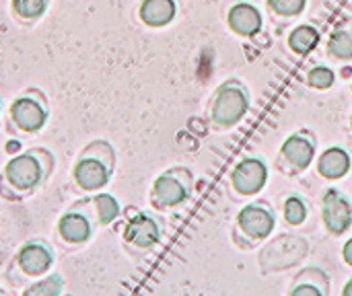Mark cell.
Listing matches in <instances>:
<instances>
[{
    "label": "cell",
    "instance_id": "1",
    "mask_svg": "<svg viewBox=\"0 0 352 296\" xmlns=\"http://www.w3.org/2000/svg\"><path fill=\"white\" fill-rule=\"evenodd\" d=\"M54 157L43 148H33L12 157L0 175V194L6 200H25L52 173Z\"/></svg>",
    "mask_w": 352,
    "mask_h": 296
},
{
    "label": "cell",
    "instance_id": "2",
    "mask_svg": "<svg viewBox=\"0 0 352 296\" xmlns=\"http://www.w3.org/2000/svg\"><path fill=\"white\" fill-rule=\"evenodd\" d=\"M116 157L107 142H91L72 167V181L78 192L93 194L103 190L113 175Z\"/></svg>",
    "mask_w": 352,
    "mask_h": 296
},
{
    "label": "cell",
    "instance_id": "3",
    "mask_svg": "<svg viewBox=\"0 0 352 296\" xmlns=\"http://www.w3.org/2000/svg\"><path fill=\"white\" fill-rule=\"evenodd\" d=\"M54 264H56L54 249L41 239H31L16 249V253L12 255L10 264L4 270V278L12 286H25L29 282H35L52 274Z\"/></svg>",
    "mask_w": 352,
    "mask_h": 296
},
{
    "label": "cell",
    "instance_id": "4",
    "mask_svg": "<svg viewBox=\"0 0 352 296\" xmlns=\"http://www.w3.org/2000/svg\"><path fill=\"white\" fill-rule=\"evenodd\" d=\"M97 229L99 227L93 216L89 198H85L58 218L56 235L66 249H82L93 241Z\"/></svg>",
    "mask_w": 352,
    "mask_h": 296
},
{
    "label": "cell",
    "instance_id": "5",
    "mask_svg": "<svg viewBox=\"0 0 352 296\" xmlns=\"http://www.w3.org/2000/svg\"><path fill=\"white\" fill-rule=\"evenodd\" d=\"M250 109V99L248 93L235 84V80L225 82L212 101V122L219 128H233L237 126Z\"/></svg>",
    "mask_w": 352,
    "mask_h": 296
},
{
    "label": "cell",
    "instance_id": "6",
    "mask_svg": "<svg viewBox=\"0 0 352 296\" xmlns=\"http://www.w3.org/2000/svg\"><path fill=\"white\" fill-rule=\"evenodd\" d=\"M161 235H163V231H161L159 220L146 212H138L128 220V225L124 229V243L128 249L148 251L155 245H159Z\"/></svg>",
    "mask_w": 352,
    "mask_h": 296
},
{
    "label": "cell",
    "instance_id": "7",
    "mask_svg": "<svg viewBox=\"0 0 352 296\" xmlns=\"http://www.w3.org/2000/svg\"><path fill=\"white\" fill-rule=\"evenodd\" d=\"M10 124L14 126V130L23 132V134H37L43 130V126L47 124V109L39 99L33 97H19L12 101L10 105Z\"/></svg>",
    "mask_w": 352,
    "mask_h": 296
},
{
    "label": "cell",
    "instance_id": "8",
    "mask_svg": "<svg viewBox=\"0 0 352 296\" xmlns=\"http://www.w3.org/2000/svg\"><path fill=\"white\" fill-rule=\"evenodd\" d=\"M231 181L237 194L241 196H256L266 187L268 181V167L262 159L248 157L239 161L231 173Z\"/></svg>",
    "mask_w": 352,
    "mask_h": 296
},
{
    "label": "cell",
    "instance_id": "9",
    "mask_svg": "<svg viewBox=\"0 0 352 296\" xmlns=\"http://www.w3.org/2000/svg\"><path fill=\"white\" fill-rule=\"evenodd\" d=\"M322 218L332 235H344L352 227V204L344 194L330 187L322 198Z\"/></svg>",
    "mask_w": 352,
    "mask_h": 296
},
{
    "label": "cell",
    "instance_id": "10",
    "mask_svg": "<svg viewBox=\"0 0 352 296\" xmlns=\"http://www.w3.org/2000/svg\"><path fill=\"white\" fill-rule=\"evenodd\" d=\"M237 227L250 241H262L268 239L276 227V218L272 210H266L258 204H248L237 214Z\"/></svg>",
    "mask_w": 352,
    "mask_h": 296
},
{
    "label": "cell",
    "instance_id": "11",
    "mask_svg": "<svg viewBox=\"0 0 352 296\" xmlns=\"http://www.w3.org/2000/svg\"><path fill=\"white\" fill-rule=\"evenodd\" d=\"M151 198H153V204L159 208H175L190 198V190L186 181L177 177V171H169L155 179Z\"/></svg>",
    "mask_w": 352,
    "mask_h": 296
},
{
    "label": "cell",
    "instance_id": "12",
    "mask_svg": "<svg viewBox=\"0 0 352 296\" xmlns=\"http://www.w3.org/2000/svg\"><path fill=\"white\" fill-rule=\"evenodd\" d=\"M227 23H229L233 33H237L241 37H254V35H258L262 31L264 16H262L260 8L256 4L237 2V4H233L229 8Z\"/></svg>",
    "mask_w": 352,
    "mask_h": 296
},
{
    "label": "cell",
    "instance_id": "13",
    "mask_svg": "<svg viewBox=\"0 0 352 296\" xmlns=\"http://www.w3.org/2000/svg\"><path fill=\"white\" fill-rule=\"evenodd\" d=\"M283 157L287 159L291 167L305 171L316 159V146L305 134H291L283 142Z\"/></svg>",
    "mask_w": 352,
    "mask_h": 296
},
{
    "label": "cell",
    "instance_id": "14",
    "mask_svg": "<svg viewBox=\"0 0 352 296\" xmlns=\"http://www.w3.org/2000/svg\"><path fill=\"white\" fill-rule=\"evenodd\" d=\"M352 159L342 146H330L326 148L318 159V173L326 179H342L351 173Z\"/></svg>",
    "mask_w": 352,
    "mask_h": 296
},
{
    "label": "cell",
    "instance_id": "15",
    "mask_svg": "<svg viewBox=\"0 0 352 296\" xmlns=\"http://www.w3.org/2000/svg\"><path fill=\"white\" fill-rule=\"evenodd\" d=\"M138 14L148 27H165L175 19L177 4L175 0H142Z\"/></svg>",
    "mask_w": 352,
    "mask_h": 296
},
{
    "label": "cell",
    "instance_id": "16",
    "mask_svg": "<svg viewBox=\"0 0 352 296\" xmlns=\"http://www.w3.org/2000/svg\"><path fill=\"white\" fill-rule=\"evenodd\" d=\"M322 41V33L318 27L314 25H297L291 33H289V47L297 54V56H309L311 52L318 49Z\"/></svg>",
    "mask_w": 352,
    "mask_h": 296
},
{
    "label": "cell",
    "instance_id": "17",
    "mask_svg": "<svg viewBox=\"0 0 352 296\" xmlns=\"http://www.w3.org/2000/svg\"><path fill=\"white\" fill-rule=\"evenodd\" d=\"M89 204H91V210H93V216H95L99 229L109 227L122 212L120 202L111 194H95L89 198Z\"/></svg>",
    "mask_w": 352,
    "mask_h": 296
},
{
    "label": "cell",
    "instance_id": "18",
    "mask_svg": "<svg viewBox=\"0 0 352 296\" xmlns=\"http://www.w3.org/2000/svg\"><path fill=\"white\" fill-rule=\"evenodd\" d=\"M64 278L60 274H47L35 282L25 284L21 296H62L64 293Z\"/></svg>",
    "mask_w": 352,
    "mask_h": 296
},
{
    "label": "cell",
    "instance_id": "19",
    "mask_svg": "<svg viewBox=\"0 0 352 296\" xmlns=\"http://www.w3.org/2000/svg\"><path fill=\"white\" fill-rule=\"evenodd\" d=\"M330 56L338 60H352V33L351 31H334L328 39Z\"/></svg>",
    "mask_w": 352,
    "mask_h": 296
},
{
    "label": "cell",
    "instance_id": "20",
    "mask_svg": "<svg viewBox=\"0 0 352 296\" xmlns=\"http://www.w3.org/2000/svg\"><path fill=\"white\" fill-rule=\"evenodd\" d=\"M336 82V72L330 68V66H314L309 72H307V84L314 87V89H320V91H326L330 89L332 84Z\"/></svg>",
    "mask_w": 352,
    "mask_h": 296
},
{
    "label": "cell",
    "instance_id": "21",
    "mask_svg": "<svg viewBox=\"0 0 352 296\" xmlns=\"http://www.w3.org/2000/svg\"><path fill=\"white\" fill-rule=\"evenodd\" d=\"M285 220L293 227H299L307 220V204L299 196H291L285 202Z\"/></svg>",
    "mask_w": 352,
    "mask_h": 296
},
{
    "label": "cell",
    "instance_id": "22",
    "mask_svg": "<svg viewBox=\"0 0 352 296\" xmlns=\"http://www.w3.org/2000/svg\"><path fill=\"white\" fill-rule=\"evenodd\" d=\"M278 16H299L307 8V0H266Z\"/></svg>",
    "mask_w": 352,
    "mask_h": 296
},
{
    "label": "cell",
    "instance_id": "23",
    "mask_svg": "<svg viewBox=\"0 0 352 296\" xmlns=\"http://www.w3.org/2000/svg\"><path fill=\"white\" fill-rule=\"evenodd\" d=\"M12 6L23 19H37L45 12L47 0H12Z\"/></svg>",
    "mask_w": 352,
    "mask_h": 296
},
{
    "label": "cell",
    "instance_id": "24",
    "mask_svg": "<svg viewBox=\"0 0 352 296\" xmlns=\"http://www.w3.org/2000/svg\"><path fill=\"white\" fill-rule=\"evenodd\" d=\"M291 296H324V291L320 286H316L314 282H299L291 291Z\"/></svg>",
    "mask_w": 352,
    "mask_h": 296
},
{
    "label": "cell",
    "instance_id": "25",
    "mask_svg": "<svg viewBox=\"0 0 352 296\" xmlns=\"http://www.w3.org/2000/svg\"><path fill=\"white\" fill-rule=\"evenodd\" d=\"M342 260H344L346 266H351L352 268V239H349V241L344 243V247H342Z\"/></svg>",
    "mask_w": 352,
    "mask_h": 296
},
{
    "label": "cell",
    "instance_id": "26",
    "mask_svg": "<svg viewBox=\"0 0 352 296\" xmlns=\"http://www.w3.org/2000/svg\"><path fill=\"white\" fill-rule=\"evenodd\" d=\"M342 296H352V280H349L342 288Z\"/></svg>",
    "mask_w": 352,
    "mask_h": 296
},
{
    "label": "cell",
    "instance_id": "27",
    "mask_svg": "<svg viewBox=\"0 0 352 296\" xmlns=\"http://www.w3.org/2000/svg\"><path fill=\"white\" fill-rule=\"evenodd\" d=\"M8 150H10V152L14 150V152H16V150H19V142H8Z\"/></svg>",
    "mask_w": 352,
    "mask_h": 296
},
{
    "label": "cell",
    "instance_id": "28",
    "mask_svg": "<svg viewBox=\"0 0 352 296\" xmlns=\"http://www.w3.org/2000/svg\"><path fill=\"white\" fill-rule=\"evenodd\" d=\"M0 296H8V295H6V293H4V291L0 288Z\"/></svg>",
    "mask_w": 352,
    "mask_h": 296
},
{
    "label": "cell",
    "instance_id": "29",
    "mask_svg": "<svg viewBox=\"0 0 352 296\" xmlns=\"http://www.w3.org/2000/svg\"><path fill=\"white\" fill-rule=\"evenodd\" d=\"M351 128H352V117H351Z\"/></svg>",
    "mask_w": 352,
    "mask_h": 296
},
{
    "label": "cell",
    "instance_id": "30",
    "mask_svg": "<svg viewBox=\"0 0 352 296\" xmlns=\"http://www.w3.org/2000/svg\"><path fill=\"white\" fill-rule=\"evenodd\" d=\"M351 93H352V84H351Z\"/></svg>",
    "mask_w": 352,
    "mask_h": 296
},
{
    "label": "cell",
    "instance_id": "31",
    "mask_svg": "<svg viewBox=\"0 0 352 296\" xmlns=\"http://www.w3.org/2000/svg\"><path fill=\"white\" fill-rule=\"evenodd\" d=\"M351 33H352V29H351Z\"/></svg>",
    "mask_w": 352,
    "mask_h": 296
},
{
    "label": "cell",
    "instance_id": "32",
    "mask_svg": "<svg viewBox=\"0 0 352 296\" xmlns=\"http://www.w3.org/2000/svg\"><path fill=\"white\" fill-rule=\"evenodd\" d=\"M0 107H2V105H0Z\"/></svg>",
    "mask_w": 352,
    "mask_h": 296
}]
</instances>
